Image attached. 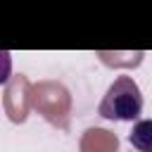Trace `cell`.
I'll use <instances>...</instances> for the list:
<instances>
[{"mask_svg":"<svg viewBox=\"0 0 152 152\" xmlns=\"http://www.w3.org/2000/svg\"><path fill=\"white\" fill-rule=\"evenodd\" d=\"M102 119L109 121H135L142 114V93L131 76H119L107 88L100 107Z\"/></svg>","mask_w":152,"mask_h":152,"instance_id":"6da1fadb","label":"cell"},{"mask_svg":"<svg viewBox=\"0 0 152 152\" xmlns=\"http://www.w3.org/2000/svg\"><path fill=\"white\" fill-rule=\"evenodd\" d=\"M10 71H12V57L10 52H0V83H5L10 78Z\"/></svg>","mask_w":152,"mask_h":152,"instance_id":"3957f363","label":"cell"},{"mask_svg":"<svg viewBox=\"0 0 152 152\" xmlns=\"http://www.w3.org/2000/svg\"><path fill=\"white\" fill-rule=\"evenodd\" d=\"M128 142L138 152H152V119L135 121L133 131L128 133Z\"/></svg>","mask_w":152,"mask_h":152,"instance_id":"7a4b0ae2","label":"cell"}]
</instances>
